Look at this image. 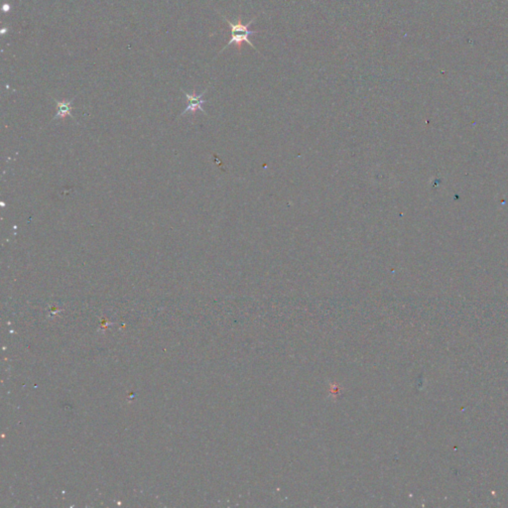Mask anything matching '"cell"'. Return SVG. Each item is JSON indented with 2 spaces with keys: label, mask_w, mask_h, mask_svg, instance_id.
<instances>
[{
  "label": "cell",
  "mask_w": 508,
  "mask_h": 508,
  "mask_svg": "<svg viewBox=\"0 0 508 508\" xmlns=\"http://www.w3.org/2000/svg\"><path fill=\"white\" fill-rule=\"evenodd\" d=\"M1 9H2V11H3V12H5V13H6V12H9V11H10V5H9L8 3H4V4L2 5V8H1Z\"/></svg>",
  "instance_id": "4"
},
{
  "label": "cell",
  "mask_w": 508,
  "mask_h": 508,
  "mask_svg": "<svg viewBox=\"0 0 508 508\" xmlns=\"http://www.w3.org/2000/svg\"><path fill=\"white\" fill-rule=\"evenodd\" d=\"M221 15H222V17L226 20V23H227V24L229 25V27H230V30H231V39H230V40H229V42L226 44V47H225V48H223V49L221 50V52H220L219 54H221L224 50H226V48H227L230 44H233V43L236 45L238 53H240V51H241V47H242V43H244V42H245V43H247L248 45H250L255 51H257L258 53H260V52H259V51L255 48V46H254L253 44L251 43V41H250V40H248V36H249V35L256 34V33H260L259 31H258V32H257V31H249V29H248L250 27V25L253 23L254 20L256 19V16H255L254 18H252V19H251V20H250L247 24H245V25H244V24H242V21H241V17H240V16H238L237 21H236L235 23H232V22H230V21L226 18L225 15H223V14H221Z\"/></svg>",
  "instance_id": "1"
},
{
  "label": "cell",
  "mask_w": 508,
  "mask_h": 508,
  "mask_svg": "<svg viewBox=\"0 0 508 508\" xmlns=\"http://www.w3.org/2000/svg\"><path fill=\"white\" fill-rule=\"evenodd\" d=\"M54 100H55L57 107H58V113H57L56 115L54 116V118L52 119V121H53V120H55V119H58V118H65L67 115H69V116H71L73 119H75V118H74V116H73V114L71 113V111H72V109H73V108H72V104H73V101H74V98H73V99H71V100H66V99H64V100H62V101H59V100H56V99H54Z\"/></svg>",
  "instance_id": "3"
},
{
  "label": "cell",
  "mask_w": 508,
  "mask_h": 508,
  "mask_svg": "<svg viewBox=\"0 0 508 508\" xmlns=\"http://www.w3.org/2000/svg\"><path fill=\"white\" fill-rule=\"evenodd\" d=\"M6 31H8V28L2 29V30H1V34H2V35H4V34L6 33Z\"/></svg>",
  "instance_id": "5"
},
{
  "label": "cell",
  "mask_w": 508,
  "mask_h": 508,
  "mask_svg": "<svg viewBox=\"0 0 508 508\" xmlns=\"http://www.w3.org/2000/svg\"><path fill=\"white\" fill-rule=\"evenodd\" d=\"M181 90H182V91H183V93L186 95L187 100H188V107L186 108V110H185L183 113H181V115H183V114H185V113H195L196 112H198V111H200V112L206 113V112L204 111V109L201 108V106H202V104H205L207 100L202 99L201 97H202V95L207 92V89H206V90H204L200 94H196V91H195V90H194L193 94L187 93V92H186L185 90H183V89H181Z\"/></svg>",
  "instance_id": "2"
}]
</instances>
